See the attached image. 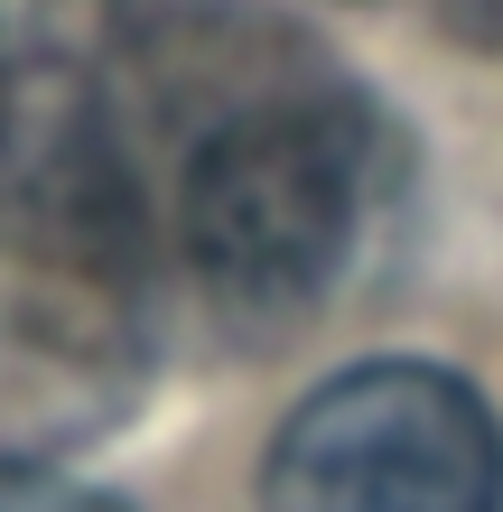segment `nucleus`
Masks as SVG:
<instances>
[{"mask_svg":"<svg viewBox=\"0 0 503 512\" xmlns=\"http://www.w3.org/2000/svg\"><path fill=\"white\" fill-rule=\"evenodd\" d=\"M308 56L252 0H0V261L66 317H140L205 140Z\"/></svg>","mask_w":503,"mask_h":512,"instance_id":"f257e3e1","label":"nucleus"},{"mask_svg":"<svg viewBox=\"0 0 503 512\" xmlns=\"http://www.w3.org/2000/svg\"><path fill=\"white\" fill-rule=\"evenodd\" d=\"M261 512H503V419L448 364H345L280 419Z\"/></svg>","mask_w":503,"mask_h":512,"instance_id":"7ed1b4c3","label":"nucleus"},{"mask_svg":"<svg viewBox=\"0 0 503 512\" xmlns=\"http://www.w3.org/2000/svg\"><path fill=\"white\" fill-rule=\"evenodd\" d=\"M382 112L308 56L205 140L177 187L168 289H187L233 336H280L317 317L382 215Z\"/></svg>","mask_w":503,"mask_h":512,"instance_id":"f03ea898","label":"nucleus"},{"mask_svg":"<svg viewBox=\"0 0 503 512\" xmlns=\"http://www.w3.org/2000/svg\"><path fill=\"white\" fill-rule=\"evenodd\" d=\"M429 19L448 28L457 47H476V56H503V0H429Z\"/></svg>","mask_w":503,"mask_h":512,"instance_id":"39448f33","label":"nucleus"},{"mask_svg":"<svg viewBox=\"0 0 503 512\" xmlns=\"http://www.w3.org/2000/svg\"><path fill=\"white\" fill-rule=\"evenodd\" d=\"M0 512H131L122 494L84 485V475H56V466H28V457H0Z\"/></svg>","mask_w":503,"mask_h":512,"instance_id":"20e7f679","label":"nucleus"}]
</instances>
